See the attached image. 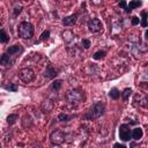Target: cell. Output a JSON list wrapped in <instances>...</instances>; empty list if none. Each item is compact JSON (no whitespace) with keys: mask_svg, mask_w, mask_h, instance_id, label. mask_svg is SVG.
I'll list each match as a JSON object with an SVG mask.
<instances>
[{"mask_svg":"<svg viewBox=\"0 0 148 148\" xmlns=\"http://www.w3.org/2000/svg\"><path fill=\"white\" fill-rule=\"evenodd\" d=\"M104 112H105V104L103 102H96L84 113V119H87V120L98 119L99 117H102L104 114Z\"/></svg>","mask_w":148,"mask_h":148,"instance_id":"obj_1","label":"cell"},{"mask_svg":"<svg viewBox=\"0 0 148 148\" xmlns=\"http://www.w3.org/2000/svg\"><path fill=\"white\" fill-rule=\"evenodd\" d=\"M35 34V28L32 25V23L30 22H27V21H23L18 24L17 27V35L20 38L22 39H30L32 38Z\"/></svg>","mask_w":148,"mask_h":148,"instance_id":"obj_2","label":"cell"},{"mask_svg":"<svg viewBox=\"0 0 148 148\" xmlns=\"http://www.w3.org/2000/svg\"><path fill=\"white\" fill-rule=\"evenodd\" d=\"M65 99L72 105H77L84 99V92L81 89H71L66 92Z\"/></svg>","mask_w":148,"mask_h":148,"instance_id":"obj_3","label":"cell"},{"mask_svg":"<svg viewBox=\"0 0 148 148\" xmlns=\"http://www.w3.org/2000/svg\"><path fill=\"white\" fill-rule=\"evenodd\" d=\"M66 140V134L62 130L56 128L50 133V142L52 143V146H60L61 143H64Z\"/></svg>","mask_w":148,"mask_h":148,"instance_id":"obj_4","label":"cell"},{"mask_svg":"<svg viewBox=\"0 0 148 148\" xmlns=\"http://www.w3.org/2000/svg\"><path fill=\"white\" fill-rule=\"evenodd\" d=\"M17 75H18V79H20L22 82H24V83H30V82H32V81L35 80V77H36V74H35L34 69H31V68H29V67H25V68L20 69L18 73H17Z\"/></svg>","mask_w":148,"mask_h":148,"instance_id":"obj_5","label":"cell"},{"mask_svg":"<svg viewBox=\"0 0 148 148\" xmlns=\"http://www.w3.org/2000/svg\"><path fill=\"white\" fill-rule=\"evenodd\" d=\"M24 52V47L21 44H14L9 47H7V50L5 51V53L9 57H12L13 59H16L20 54H22Z\"/></svg>","mask_w":148,"mask_h":148,"instance_id":"obj_6","label":"cell"},{"mask_svg":"<svg viewBox=\"0 0 148 148\" xmlns=\"http://www.w3.org/2000/svg\"><path fill=\"white\" fill-rule=\"evenodd\" d=\"M131 126L128 124H121L118 128L119 139L121 141H130L131 140Z\"/></svg>","mask_w":148,"mask_h":148,"instance_id":"obj_7","label":"cell"},{"mask_svg":"<svg viewBox=\"0 0 148 148\" xmlns=\"http://www.w3.org/2000/svg\"><path fill=\"white\" fill-rule=\"evenodd\" d=\"M87 25H88L89 31L92 32V34H97V32L102 31V28H103V24H102L101 20H99V18H96V17L90 18V20L88 21Z\"/></svg>","mask_w":148,"mask_h":148,"instance_id":"obj_8","label":"cell"},{"mask_svg":"<svg viewBox=\"0 0 148 148\" xmlns=\"http://www.w3.org/2000/svg\"><path fill=\"white\" fill-rule=\"evenodd\" d=\"M58 73H59L58 69H56L52 64H49V65L46 66L45 71H44V77H46V79H49V80H53V79L57 77Z\"/></svg>","mask_w":148,"mask_h":148,"instance_id":"obj_9","label":"cell"},{"mask_svg":"<svg viewBox=\"0 0 148 148\" xmlns=\"http://www.w3.org/2000/svg\"><path fill=\"white\" fill-rule=\"evenodd\" d=\"M77 17H79V15H77L76 13H75V14H71V15H68V16H65V17L61 20V23H62V25H65V27H72V25H74V24L76 23Z\"/></svg>","mask_w":148,"mask_h":148,"instance_id":"obj_10","label":"cell"},{"mask_svg":"<svg viewBox=\"0 0 148 148\" xmlns=\"http://www.w3.org/2000/svg\"><path fill=\"white\" fill-rule=\"evenodd\" d=\"M53 108H54V103H53L52 99L46 98V99H44V101L42 102L40 109H42V111H43L44 113H49V112H51V111L53 110Z\"/></svg>","mask_w":148,"mask_h":148,"instance_id":"obj_11","label":"cell"},{"mask_svg":"<svg viewBox=\"0 0 148 148\" xmlns=\"http://www.w3.org/2000/svg\"><path fill=\"white\" fill-rule=\"evenodd\" d=\"M14 61H15V59H13L12 57L7 56L6 53H2L0 56V65L3 66V67H10V66H13Z\"/></svg>","mask_w":148,"mask_h":148,"instance_id":"obj_12","label":"cell"},{"mask_svg":"<svg viewBox=\"0 0 148 148\" xmlns=\"http://www.w3.org/2000/svg\"><path fill=\"white\" fill-rule=\"evenodd\" d=\"M142 136H143V131L141 127H135L131 131V139L139 141L140 139H142Z\"/></svg>","mask_w":148,"mask_h":148,"instance_id":"obj_13","label":"cell"},{"mask_svg":"<svg viewBox=\"0 0 148 148\" xmlns=\"http://www.w3.org/2000/svg\"><path fill=\"white\" fill-rule=\"evenodd\" d=\"M138 99H139V102H136V103H139L140 106L146 109L147 108V102H148L147 95L146 94H138V95L134 96V101H138Z\"/></svg>","mask_w":148,"mask_h":148,"instance_id":"obj_14","label":"cell"},{"mask_svg":"<svg viewBox=\"0 0 148 148\" xmlns=\"http://www.w3.org/2000/svg\"><path fill=\"white\" fill-rule=\"evenodd\" d=\"M61 36H62V39H64L66 43H69V42H72V40L75 38V35H74V32H73L72 30H65V31L61 34Z\"/></svg>","mask_w":148,"mask_h":148,"instance_id":"obj_15","label":"cell"},{"mask_svg":"<svg viewBox=\"0 0 148 148\" xmlns=\"http://www.w3.org/2000/svg\"><path fill=\"white\" fill-rule=\"evenodd\" d=\"M141 5H142V1H130V2L127 3V7H126L125 12H126V13H131L133 9L140 7Z\"/></svg>","mask_w":148,"mask_h":148,"instance_id":"obj_16","label":"cell"},{"mask_svg":"<svg viewBox=\"0 0 148 148\" xmlns=\"http://www.w3.org/2000/svg\"><path fill=\"white\" fill-rule=\"evenodd\" d=\"M2 88L7 91H12V92H16L18 90V86L16 83H5L2 84Z\"/></svg>","mask_w":148,"mask_h":148,"instance_id":"obj_17","label":"cell"},{"mask_svg":"<svg viewBox=\"0 0 148 148\" xmlns=\"http://www.w3.org/2000/svg\"><path fill=\"white\" fill-rule=\"evenodd\" d=\"M109 97L112 98V99H118V98L120 97V91H119V89L116 88V87L111 88L110 91H109Z\"/></svg>","mask_w":148,"mask_h":148,"instance_id":"obj_18","label":"cell"},{"mask_svg":"<svg viewBox=\"0 0 148 148\" xmlns=\"http://www.w3.org/2000/svg\"><path fill=\"white\" fill-rule=\"evenodd\" d=\"M16 120H18V114L17 113H10L6 118V121H7L8 125H14L16 123Z\"/></svg>","mask_w":148,"mask_h":148,"instance_id":"obj_19","label":"cell"},{"mask_svg":"<svg viewBox=\"0 0 148 148\" xmlns=\"http://www.w3.org/2000/svg\"><path fill=\"white\" fill-rule=\"evenodd\" d=\"M131 94H132V89L131 88H125L123 90V92H120V96H121V98H123L124 102H127L128 98H130V96H131Z\"/></svg>","mask_w":148,"mask_h":148,"instance_id":"obj_20","label":"cell"},{"mask_svg":"<svg viewBox=\"0 0 148 148\" xmlns=\"http://www.w3.org/2000/svg\"><path fill=\"white\" fill-rule=\"evenodd\" d=\"M75 116L74 114H67V113H59L58 114V120L59 121H69L71 119H73Z\"/></svg>","mask_w":148,"mask_h":148,"instance_id":"obj_21","label":"cell"},{"mask_svg":"<svg viewBox=\"0 0 148 148\" xmlns=\"http://www.w3.org/2000/svg\"><path fill=\"white\" fill-rule=\"evenodd\" d=\"M8 42H9V36L7 35L6 30L5 29H0V43L6 44Z\"/></svg>","mask_w":148,"mask_h":148,"instance_id":"obj_22","label":"cell"},{"mask_svg":"<svg viewBox=\"0 0 148 148\" xmlns=\"http://www.w3.org/2000/svg\"><path fill=\"white\" fill-rule=\"evenodd\" d=\"M105 56H106V52H105L104 50H98V51H96V52L92 54V59H94V60H101V59H103Z\"/></svg>","mask_w":148,"mask_h":148,"instance_id":"obj_23","label":"cell"},{"mask_svg":"<svg viewBox=\"0 0 148 148\" xmlns=\"http://www.w3.org/2000/svg\"><path fill=\"white\" fill-rule=\"evenodd\" d=\"M61 84H62V80H54L51 83V90L52 91H58L61 88Z\"/></svg>","mask_w":148,"mask_h":148,"instance_id":"obj_24","label":"cell"},{"mask_svg":"<svg viewBox=\"0 0 148 148\" xmlns=\"http://www.w3.org/2000/svg\"><path fill=\"white\" fill-rule=\"evenodd\" d=\"M50 34H51V31L47 29V30H44L43 32H42V35L39 36V39L36 42V44L37 43H40V42H43V40H46V39H49V37H50Z\"/></svg>","mask_w":148,"mask_h":148,"instance_id":"obj_25","label":"cell"},{"mask_svg":"<svg viewBox=\"0 0 148 148\" xmlns=\"http://www.w3.org/2000/svg\"><path fill=\"white\" fill-rule=\"evenodd\" d=\"M147 18H148V14H147V12H146V10H142V12H141V20H140V24H141L143 28H146V27H147Z\"/></svg>","mask_w":148,"mask_h":148,"instance_id":"obj_26","label":"cell"},{"mask_svg":"<svg viewBox=\"0 0 148 148\" xmlns=\"http://www.w3.org/2000/svg\"><path fill=\"white\" fill-rule=\"evenodd\" d=\"M22 6L21 5H18V3H16L15 5V7L13 8V15H14V17H17L20 14H21V12H22Z\"/></svg>","mask_w":148,"mask_h":148,"instance_id":"obj_27","label":"cell"},{"mask_svg":"<svg viewBox=\"0 0 148 148\" xmlns=\"http://www.w3.org/2000/svg\"><path fill=\"white\" fill-rule=\"evenodd\" d=\"M81 45H82V47H84V49H89V47L91 46V42H90L89 39H87V38H83V39L81 40Z\"/></svg>","mask_w":148,"mask_h":148,"instance_id":"obj_28","label":"cell"},{"mask_svg":"<svg viewBox=\"0 0 148 148\" xmlns=\"http://www.w3.org/2000/svg\"><path fill=\"white\" fill-rule=\"evenodd\" d=\"M140 23V18L138 17V16H132L131 17V24L132 25H136V24H139Z\"/></svg>","mask_w":148,"mask_h":148,"instance_id":"obj_29","label":"cell"},{"mask_svg":"<svg viewBox=\"0 0 148 148\" xmlns=\"http://www.w3.org/2000/svg\"><path fill=\"white\" fill-rule=\"evenodd\" d=\"M113 148H127V147L125 145H123V143L116 142V143H113Z\"/></svg>","mask_w":148,"mask_h":148,"instance_id":"obj_30","label":"cell"},{"mask_svg":"<svg viewBox=\"0 0 148 148\" xmlns=\"http://www.w3.org/2000/svg\"><path fill=\"white\" fill-rule=\"evenodd\" d=\"M118 6H119L120 8H124V9H126V7H127V2H126V1H120V2L118 3Z\"/></svg>","mask_w":148,"mask_h":148,"instance_id":"obj_31","label":"cell"},{"mask_svg":"<svg viewBox=\"0 0 148 148\" xmlns=\"http://www.w3.org/2000/svg\"><path fill=\"white\" fill-rule=\"evenodd\" d=\"M131 148H142V147H139V145H136L135 142H132L131 143Z\"/></svg>","mask_w":148,"mask_h":148,"instance_id":"obj_32","label":"cell"},{"mask_svg":"<svg viewBox=\"0 0 148 148\" xmlns=\"http://www.w3.org/2000/svg\"><path fill=\"white\" fill-rule=\"evenodd\" d=\"M0 148H1V147H0Z\"/></svg>","mask_w":148,"mask_h":148,"instance_id":"obj_33","label":"cell"}]
</instances>
